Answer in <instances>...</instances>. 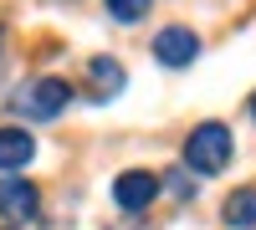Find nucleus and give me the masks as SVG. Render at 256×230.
<instances>
[{
    "mask_svg": "<svg viewBox=\"0 0 256 230\" xmlns=\"http://www.w3.org/2000/svg\"><path fill=\"white\" fill-rule=\"evenodd\" d=\"M184 164L195 174H220L230 164V133H226V123H200V128L184 138Z\"/></svg>",
    "mask_w": 256,
    "mask_h": 230,
    "instance_id": "f257e3e1",
    "label": "nucleus"
},
{
    "mask_svg": "<svg viewBox=\"0 0 256 230\" xmlns=\"http://www.w3.org/2000/svg\"><path fill=\"white\" fill-rule=\"evenodd\" d=\"M67 102H72V87L62 77H36V82H26V87L10 97V108L36 118V123H46V118H56L62 108H67Z\"/></svg>",
    "mask_w": 256,
    "mask_h": 230,
    "instance_id": "f03ea898",
    "label": "nucleus"
},
{
    "mask_svg": "<svg viewBox=\"0 0 256 230\" xmlns=\"http://www.w3.org/2000/svg\"><path fill=\"white\" fill-rule=\"evenodd\" d=\"M154 195H159V174H148V169H128V174L113 179V205H118V210H128V215L148 210Z\"/></svg>",
    "mask_w": 256,
    "mask_h": 230,
    "instance_id": "7ed1b4c3",
    "label": "nucleus"
},
{
    "mask_svg": "<svg viewBox=\"0 0 256 230\" xmlns=\"http://www.w3.org/2000/svg\"><path fill=\"white\" fill-rule=\"evenodd\" d=\"M36 210H41V195H36L31 179H20V174H6V179H0V215H6L10 225L36 220Z\"/></svg>",
    "mask_w": 256,
    "mask_h": 230,
    "instance_id": "20e7f679",
    "label": "nucleus"
},
{
    "mask_svg": "<svg viewBox=\"0 0 256 230\" xmlns=\"http://www.w3.org/2000/svg\"><path fill=\"white\" fill-rule=\"evenodd\" d=\"M154 56L164 61V67H190V61L200 56V36L190 26H169L154 36Z\"/></svg>",
    "mask_w": 256,
    "mask_h": 230,
    "instance_id": "39448f33",
    "label": "nucleus"
},
{
    "mask_svg": "<svg viewBox=\"0 0 256 230\" xmlns=\"http://www.w3.org/2000/svg\"><path fill=\"white\" fill-rule=\"evenodd\" d=\"M36 159V138L26 128H0V174H16Z\"/></svg>",
    "mask_w": 256,
    "mask_h": 230,
    "instance_id": "423d86ee",
    "label": "nucleus"
},
{
    "mask_svg": "<svg viewBox=\"0 0 256 230\" xmlns=\"http://www.w3.org/2000/svg\"><path fill=\"white\" fill-rule=\"evenodd\" d=\"M226 225L230 230H256V184H246V190H236L226 200Z\"/></svg>",
    "mask_w": 256,
    "mask_h": 230,
    "instance_id": "0eeeda50",
    "label": "nucleus"
},
{
    "mask_svg": "<svg viewBox=\"0 0 256 230\" xmlns=\"http://www.w3.org/2000/svg\"><path fill=\"white\" fill-rule=\"evenodd\" d=\"M88 72H92V82H98V97H113L118 87H123V67H118V61H108V56H92L88 61Z\"/></svg>",
    "mask_w": 256,
    "mask_h": 230,
    "instance_id": "6e6552de",
    "label": "nucleus"
},
{
    "mask_svg": "<svg viewBox=\"0 0 256 230\" xmlns=\"http://www.w3.org/2000/svg\"><path fill=\"white\" fill-rule=\"evenodd\" d=\"M148 5H154V0H108V15L123 20V26H134V20L148 15Z\"/></svg>",
    "mask_w": 256,
    "mask_h": 230,
    "instance_id": "1a4fd4ad",
    "label": "nucleus"
},
{
    "mask_svg": "<svg viewBox=\"0 0 256 230\" xmlns=\"http://www.w3.org/2000/svg\"><path fill=\"white\" fill-rule=\"evenodd\" d=\"M251 118H256V97H251Z\"/></svg>",
    "mask_w": 256,
    "mask_h": 230,
    "instance_id": "9d476101",
    "label": "nucleus"
},
{
    "mask_svg": "<svg viewBox=\"0 0 256 230\" xmlns=\"http://www.w3.org/2000/svg\"><path fill=\"white\" fill-rule=\"evenodd\" d=\"M0 41H6V26H0Z\"/></svg>",
    "mask_w": 256,
    "mask_h": 230,
    "instance_id": "9b49d317",
    "label": "nucleus"
}]
</instances>
